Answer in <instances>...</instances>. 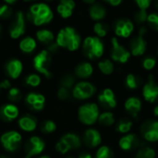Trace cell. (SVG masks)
<instances>
[{
  "label": "cell",
  "instance_id": "e575fe53",
  "mask_svg": "<svg viewBox=\"0 0 158 158\" xmlns=\"http://www.w3.org/2000/svg\"><path fill=\"white\" fill-rule=\"evenodd\" d=\"M94 158H114V152L108 145H101L95 151Z\"/></svg>",
  "mask_w": 158,
  "mask_h": 158
},
{
  "label": "cell",
  "instance_id": "f1b7e54d",
  "mask_svg": "<svg viewBox=\"0 0 158 158\" xmlns=\"http://www.w3.org/2000/svg\"><path fill=\"white\" fill-rule=\"evenodd\" d=\"M97 69L104 76H111L115 72L116 65L110 58H103L97 62Z\"/></svg>",
  "mask_w": 158,
  "mask_h": 158
},
{
  "label": "cell",
  "instance_id": "836d02e7",
  "mask_svg": "<svg viewBox=\"0 0 158 158\" xmlns=\"http://www.w3.org/2000/svg\"><path fill=\"white\" fill-rule=\"evenodd\" d=\"M36 37H37V39H38L39 42H41L43 44H45L47 45L51 44L55 41V35H54V33L51 31L46 30V29H42V30L37 31Z\"/></svg>",
  "mask_w": 158,
  "mask_h": 158
},
{
  "label": "cell",
  "instance_id": "2e32d148",
  "mask_svg": "<svg viewBox=\"0 0 158 158\" xmlns=\"http://www.w3.org/2000/svg\"><path fill=\"white\" fill-rule=\"evenodd\" d=\"M26 29L25 17L22 11H18L16 13L15 19L9 27V35L12 39H18L24 34Z\"/></svg>",
  "mask_w": 158,
  "mask_h": 158
},
{
  "label": "cell",
  "instance_id": "d6986e66",
  "mask_svg": "<svg viewBox=\"0 0 158 158\" xmlns=\"http://www.w3.org/2000/svg\"><path fill=\"white\" fill-rule=\"evenodd\" d=\"M88 14L91 19L95 22L103 21L107 17V8L104 3L94 2L88 6Z\"/></svg>",
  "mask_w": 158,
  "mask_h": 158
},
{
  "label": "cell",
  "instance_id": "bcb514c9",
  "mask_svg": "<svg viewBox=\"0 0 158 158\" xmlns=\"http://www.w3.org/2000/svg\"><path fill=\"white\" fill-rule=\"evenodd\" d=\"M134 3L138 6V9L145 10V11H147L149 9L150 6L152 5V1L151 0H136Z\"/></svg>",
  "mask_w": 158,
  "mask_h": 158
},
{
  "label": "cell",
  "instance_id": "277c9868",
  "mask_svg": "<svg viewBox=\"0 0 158 158\" xmlns=\"http://www.w3.org/2000/svg\"><path fill=\"white\" fill-rule=\"evenodd\" d=\"M100 106L97 103L87 102L78 108V119L85 126H93L97 123L100 115Z\"/></svg>",
  "mask_w": 158,
  "mask_h": 158
},
{
  "label": "cell",
  "instance_id": "f6af8a7d",
  "mask_svg": "<svg viewBox=\"0 0 158 158\" xmlns=\"http://www.w3.org/2000/svg\"><path fill=\"white\" fill-rule=\"evenodd\" d=\"M56 150L59 154H61V155H65V154H67V153H69L70 151L69 147L62 140H59L56 143Z\"/></svg>",
  "mask_w": 158,
  "mask_h": 158
},
{
  "label": "cell",
  "instance_id": "7c38bea8",
  "mask_svg": "<svg viewBox=\"0 0 158 158\" xmlns=\"http://www.w3.org/2000/svg\"><path fill=\"white\" fill-rule=\"evenodd\" d=\"M21 141L22 137L20 133L16 131H6L0 138L1 144L3 145L5 150L8 152H14L18 150L21 144Z\"/></svg>",
  "mask_w": 158,
  "mask_h": 158
},
{
  "label": "cell",
  "instance_id": "4dcf8cb0",
  "mask_svg": "<svg viewBox=\"0 0 158 158\" xmlns=\"http://www.w3.org/2000/svg\"><path fill=\"white\" fill-rule=\"evenodd\" d=\"M93 31H94V33L95 36L103 39L109 33L110 26L105 21L94 22V24L93 25Z\"/></svg>",
  "mask_w": 158,
  "mask_h": 158
},
{
  "label": "cell",
  "instance_id": "681fc988",
  "mask_svg": "<svg viewBox=\"0 0 158 158\" xmlns=\"http://www.w3.org/2000/svg\"><path fill=\"white\" fill-rule=\"evenodd\" d=\"M78 158H94V156L91 153L87 152V151H83L79 155Z\"/></svg>",
  "mask_w": 158,
  "mask_h": 158
},
{
  "label": "cell",
  "instance_id": "5b68a950",
  "mask_svg": "<svg viewBox=\"0 0 158 158\" xmlns=\"http://www.w3.org/2000/svg\"><path fill=\"white\" fill-rule=\"evenodd\" d=\"M147 31L148 28L145 25L140 26L137 35L133 36L131 39L129 44V50L131 52V56L139 57L145 55L148 48V42L145 38Z\"/></svg>",
  "mask_w": 158,
  "mask_h": 158
},
{
  "label": "cell",
  "instance_id": "7dc6e473",
  "mask_svg": "<svg viewBox=\"0 0 158 158\" xmlns=\"http://www.w3.org/2000/svg\"><path fill=\"white\" fill-rule=\"evenodd\" d=\"M104 4L112 7H118L123 4V1L122 0H105Z\"/></svg>",
  "mask_w": 158,
  "mask_h": 158
},
{
  "label": "cell",
  "instance_id": "11a10c76",
  "mask_svg": "<svg viewBox=\"0 0 158 158\" xmlns=\"http://www.w3.org/2000/svg\"><path fill=\"white\" fill-rule=\"evenodd\" d=\"M0 158H9V157H8V156H4V155H3V156H0Z\"/></svg>",
  "mask_w": 158,
  "mask_h": 158
},
{
  "label": "cell",
  "instance_id": "8fae6325",
  "mask_svg": "<svg viewBox=\"0 0 158 158\" xmlns=\"http://www.w3.org/2000/svg\"><path fill=\"white\" fill-rule=\"evenodd\" d=\"M142 96L149 104H155L158 101V83L151 75L142 86Z\"/></svg>",
  "mask_w": 158,
  "mask_h": 158
},
{
  "label": "cell",
  "instance_id": "9a60e30c",
  "mask_svg": "<svg viewBox=\"0 0 158 158\" xmlns=\"http://www.w3.org/2000/svg\"><path fill=\"white\" fill-rule=\"evenodd\" d=\"M119 149L123 152H131L136 151L141 145V139L138 134L131 132L125 135H122L118 142Z\"/></svg>",
  "mask_w": 158,
  "mask_h": 158
},
{
  "label": "cell",
  "instance_id": "ba28073f",
  "mask_svg": "<svg viewBox=\"0 0 158 158\" xmlns=\"http://www.w3.org/2000/svg\"><path fill=\"white\" fill-rule=\"evenodd\" d=\"M135 30V23L132 19L128 18H119L115 20L113 24V31L117 38L128 39Z\"/></svg>",
  "mask_w": 158,
  "mask_h": 158
},
{
  "label": "cell",
  "instance_id": "816d5d0a",
  "mask_svg": "<svg viewBox=\"0 0 158 158\" xmlns=\"http://www.w3.org/2000/svg\"><path fill=\"white\" fill-rule=\"evenodd\" d=\"M5 3L7 4V5H13V4L16 3V1H5Z\"/></svg>",
  "mask_w": 158,
  "mask_h": 158
},
{
  "label": "cell",
  "instance_id": "f546056e",
  "mask_svg": "<svg viewBox=\"0 0 158 158\" xmlns=\"http://www.w3.org/2000/svg\"><path fill=\"white\" fill-rule=\"evenodd\" d=\"M125 87L130 91H135L140 87L141 79L135 73H128L124 80Z\"/></svg>",
  "mask_w": 158,
  "mask_h": 158
},
{
  "label": "cell",
  "instance_id": "ab89813d",
  "mask_svg": "<svg viewBox=\"0 0 158 158\" xmlns=\"http://www.w3.org/2000/svg\"><path fill=\"white\" fill-rule=\"evenodd\" d=\"M56 124L53 120H45L42 123L41 131L45 134H50L56 131Z\"/></svg>",
  "mask_w": 158,
  "mask_h": 158
},
{
  "label": "cell",
  "instance_id": "83f0119b",
  "mask_svg": "<svg viewBox=\"0 0 158 158\" xmlns=\"http://www.w3.org/2000/svg\"><path fill=\"white\" fill-rule=\"evenodd\" d=\"M116 131L121 135H125L131 132V130L133 128V121L131 118L125 117L119 118L116 123Z\"/></svg>",
  "mask_w": 158,
  "mask_h": 158
},
{
  "label": "cell",
  "instance_id": "1f68e13d",
  "mask_svg": "<svg viewBox=\"0 0 158 158\" xmlns=\"http://www.w3.org/2000/svg\"><path fill=\"white\" fill-rule=\"evenodd\" d=\"M156 150L149 146V145H141L134 155L133 158H156Z\"/></svg>",
  "mask_w": 158,
  "mask_h": 158
},
{
  "label": "cell",
  "instance_id": "6da1fadb",
  "mask_svg": "<svg viewBox=\"0 0 158 158\" xmlns=\"http://www.w3.org/2000/svg\"><path fill=\"white\" fill-rule=\"evenodd\" d=\"M56 43L58 47L65 48L71 52L78 50L82 44L81 35L76 29L71 26H66L60 29L56 34Z\"/></svg>",
  "mask_w": 158,
  "mask_h": 158
},
{
  "label": "cell",
  "instance_id": "c3c4849f",
  "mask_svg": "<svg viewBox=\"0 0 158 158\" xmlns=\"http://www.w3.org/2000/svg\"><path fill=\"white\" fill-rule=\"evenodd\" d=\"M0 88L6 90V89H10L11 88V83L8 80H4L0 82Z\"/></svg>",
  "mask_w": 158,
  "mask_h": 158
},
{
  "label": "cell",
  "instance_id": "db71d44e",
  "mask_svg": "<svg viewBox=\"0 0 158 158\" xmlns=\"http://www.w3.org/2000/svg\"><path fill=\"white\" fill-rule=\"evenodd\" d=\"M39 158H50L48 156H41V157Z\"/></svg>",
  "mask_w": 158,
  "mask_h": 158
},
{
  "label": "cell",
  "instance_id": "4316f807",
  "mask_svg": "<svg viewBox=\"0 0 158 158\" xmlns=\"http://www.w3.org/2000/svg\"><path fill=\"white\" fill-rule=\"evenodd\" d=\"M19 127L24 131H33L37 127V119L31 115H25L19 119Z\"/></svg>",
  "mask_w": 158,
  "mask_h": 158
},
{
  "label": "cell",
  "instance_id": "4fadbf2b",
  "mask_svg": "<svg viewBox=\"0 0 158 158\" xmlns=\"http://www.w3.org/2000/svg\"><path fill=\"white\" fill-rule=\"evenodd\" d=\"M82 143L89 149H97L102 145L103 137L101 132L94 128H88L83 131Z\"/></svg>",
  "mask_w": 158,
  "mask_h": 158
},
{
  "label": "cell",
  "instance_id": "52a82bcc",
  "mask_svg": "<svg viewBox=\"0 0 158 158\" xmlns=\"http://www.w3.org/2000/svg\"><path fill=\"white\" fill-rule=\"evenodd\" d=\"M96 86L88 81H81L77 82L71 90L72 96L80 101H85L91 99L96 94Z\"/></svg>",
  "mask_w": 158,
  "mask_h": 158
},
{
  "label": "cell",
  "instance_id": "9f6ffc18",
  "mask_svg": "<svg viewBox=\"0 0 158 158\" xmlns=\"http://www.w3.org/2000/svg\"><path fill=\"white\" fill-rule=\"evenodd\" d=\"M1 31H2V27H1V25H0V35H1Z\"/></svg>",
  "mask_w": 158,
  "mask_h": 158
},
{
  "label": "cell",
  "instance_id": "f907efd6",
  "mask_svg": "<svg viewBox=\"0 0 158 158\" xmlns=\"http://www.w3.org/2000/svg\"><path fill=\"white\" fill-rule=\"evenodd\" d=\"M153 115L156 118H158V105L155 106V107L153 108Z\"/></svg>",
  "mask_w": 158,
  "mask_h": 158
},
{
  "label": "cell",
  "instance_id": "484cf974",
  "mask_svg": "<svg viewBox=\"0 0 158 158\" xmlns=\"http://www.w3.org/2000/svg\"><path fill=\"white\" fill-rule=\"evenodd\" d=\"M97 123L103 128H111L117 123L116 115L112 111H103L99 115Z\"/></svg>",
  "mask_w": 158,
  "mask_h": 158
},
{
  "label": "cell",
  "instance_id": "8992f818",
  "mask_svg": "<svg viewBox=\"0 0 158 158\" xmlns=\"http://www.w3.org/2000/svg\"><path fill=\"white\" fill-rule=\"evenodd\" d=\"M110 59L114 63L124 65L128 63L131 57V52L129 48L124 46L122 44H120L118 38L116 36L111 37L110 39Z\"/></svg>",
  "mask_w": 158,
  "mask_h": 158
},
{
  "label": "cell",
  "instance_id": "8d00e7d4",
  "mask_svg": "<svg viewBox=\"0 0 158 158\" xmlns=\"http://www.w3.org/2000/svg\"><path fill=\"white\" fill-rule=\"evenodd\" d=\"M148 12L145 10H140L138 9L133 16V21L134 23L139 24L140 26H143L145 23H147V18H148Z\"/></svg>",
  "mask_w": 158,
  "mask_h": 158
},
{
  "label": "cell",
  "instance_id": "7bdbcfd3",
  "mask_svg": "<svg viewBox=\"0 0 158 158\" xmlns=\"http://www.w3.org/2000/svg\"><path fill=\"white\" fill-rule=\"evenodd\" d=\"M70 95H71V91L67 88L60 86L59 89L57 90V97L61 101H66V100L69 99Z\"/></svg>",
  "mask_w": 158,
  "mask_h": 158
},
{
  "label": "cell",
  "instance_id": "603a6c76",
  "mask_svg": "<svg viewBox=\"0 0 158 158\" xmlns=\"http://www.w3.org/2000/svg\"><path fill=\"white\" fill-rule=\"evenodd\" d=\"M19 117V108L12 104H6L0 108V118L5 121H12Z\"/></svg>",
  "mask_w": 158,
  "mask_h": 158
},
{
  "label": "cell",
  "instance_id": "cb8c5ba5",
  "mask_svg": "<svg viewBox=\"0 0 158 158\" xmlns=\"http://www.w3.org/2000/svg\"><path fill=\"white\" fill-rule=\"evenodd\" d=\"M22 69H23V65L21 61H19L17 58L10 59L9 61H7L6 65V73L11 79H18L21 74Z\"/></svg>",
  "mask_w": 158,
  "mask_h": 158
},
{
  "label": "cell",
  "instance_id": "e0dca14e",
  "mask_svg": "<svg viewBox=\"0 0 158 158\" xmlns=\"http://www.w3.org/2000/svg\"><path fill=\"white\" fill-rule=\"evenodd\" d=\"M45 148V143L38 136H32L26 144V155L24 158H31L43 153Z\"/></svg>",
  "mask_w": 158,
  "mask_h": 158
},
{
  "label": "cell",
  "instance_id": "ee69618b",
  "mask_svg": "<svg viewBox=\"0 0 158 158\" xmlns=\"http://www.w3.org/2000/svg\"><path fill=\"white\" fill-rule=\"evenodd\" d=\"M12 9L7 4H2L0 5V18L1 19H7L11 16Z\"/></svg>",
  "mask_w": 158,
  "mask_h": 158
},
{
  "label": "cell",
  "instance_id": "ffe728a7",
  "mask_svg": "<svg viewBox=\"0 0 158 158\" xmlns=\"http://www.w3.org/2000/svg\"><path fill=\"white\" fill-rule=\"evenodd\" d=\"M25 102L31 110L41 111L44 107L45 97L44 95L39 93H30L27 94L25 98Z\"/></svg>",
  "mask_w": 158,
  "mask_h": 158
},
{
  "label": "cell",
  "instance_id": "6f0895ef",
  "mask_svg": "<svg viewBox=\"0 0 158 158\" xmlns=\"http://www.w3.org/2000/svg\"><path fill=\"white\" fill-rule=\"evenodd\" d=\"M157 56H158V47H157Z\"/></svg>",
  "mask_w": 158,
  "mask_h": 158
},
{
  "label": "cell",
  "instance_id": "f5cc1de1",
  "mask_svg": "<svg viewBox=\"0 0 158 158\" xmlns=\"http://www.w3.org/2000/svg\"><path fill=\"white\" fill-rule=\"evenodd\" d=\"M155 6H156V8L157 9V11H158V0L157 1H156V3H155Z\"/></svg>",
  "mask_w": 158,
  "mask_h": 158
},
{
  "label": "cell",
  "instance_id": "30bf717a",
  "mask_svg": "<svg viewBox=\"0 0 158 158\" xmlns=\"http://www.w3.org/2000/svg\"><path fill=\"white\" fill-rule=\"evenodd\" d=\"M98 106L103 107L105 111H111L118 106V99L115 92L109 88L106 87L99 92L97 94Z\"/></svg>",
  "mask_w": 158,
  "mask_h": 158
},
{
  "label": "cell",
  "instance_id": "5bb4252c",
  "mask_svg": "<svg viewBox=\"0 0 158 158\" xmlns=\"http://www.w3.org/2000/svg\"><path fill=\"white\" fill-rule=\"evenodd\" d=\"M143 139L149 143H158V120L152 119L145 121L141 127Z\"/></svg>",
  "mask_w": 158,
  "mask_h": 158
},
{
  "label": "cell",
  "instance_id": "d6a6232c",
  "mask_svg": "<svg viewBox=\"0 0 158 158\" xmlns=\"http://www.w3.org/2000/svg\"><path fill=\"white\" fill-rule=\"evenodd\" d=\"M19 49L24 52V53H31L35 50L36 48V41L34 38L31 37V36H27L25 38H23L20 42H19Z\"/></svg>",
  "mask_w": 158,
  "mask_h": 158
},
{
  "label": "cell",
  "instance_id": "3957f363",
  "mask_svg": "<svg viewBox=\"0 0 158 158\" xmlns=\"http://www.w3.org/2000/svg\"><path fill=\"white\" fill-rule=\"evenodd\" d=\"M54 18L51 7L45 3H35L30 6L28 19L36 26L49 23Z\"/></svg>",
  "mask_w": 158,
  "mask_h": 158
},
{
  "label": "cell",
  "instance_id": "7a4b0ae2",
  "mask_svg": "<svg viewBox=\"0 0 158 158\" xmlns=\"http://www.w3.org/2000/svg\"><path fill=\"white\" fill-rule=\"evenodd\" d=\"M81 49L83 55L89 60H98L104 56L106 46L101 38L95 35H89L82 41Z\"/></svg>",
  "mask_w": 158,
  "mask_h": 158
},
{
  "label": "cell",
  "instance_id": "74e56055",
  "mask_svg": "<svg viewBox=\"0 0 158 158\" xmlns=\"http://www.w3.org/2000/svg\"><path fill=\"white\" fill-rule=\"evenodd\" d=\"M75 84H76L75 78L70 74H67V75L63 76L60 81V86L67 88L69 90H72V88L74 87Z\"/></svg>",
  "mask_w": 158,
  "mask_h": 158
},
{
  "label": "cell",
  "instance_id": "9c48e42d",
  "mask_svg": "<svg viewBox=\"0 0 158 158\" xmlns=\"http://www.w3.org/2000/svg\"><path fill=\"white\" fill-rule=\"evenodd\" d=\"M51 63H52L51 54L46 49L41 51L33 58V67H34V69L38 72L44 74L46 78H51L52 77V73L50 71Z\"/></svg>",
  "mask_w": 158,
  "mask_h": 158
},
{
  "label": "cell",
  "instance_id": "d4e9b609",
  "mask_svg": "<svg viewBox=\"0 0 158 158\" xmlns=\"http://www.w3.org/2000/svg\"><path fill=\"white\" fill-rule=\"evenodd\" d=\"M60 140H62L69 147L70 150H78L82 145L81 138L74 132H68L64 134Z\"/></svg>",
  "mask_w": 158,
  "mask_h": 158
},
{
  "label": "cell",
  "instance_id": "ac0fdd59",
  "mask_svg": "<svg viewBox=\"0 0 158 158\" xmlns=\"http://www.w3.org/2000/svg\"><path fill=\"white\" fill-rule=\"evenodd\" d=\"M124 109L131 118H136L143 109V101L138 96L128 97L124 102Z\"/></svg>",
  "mask_w": 158,
  "mask_h": 158
},
{
  "label": "cell",
  "instance_id": "91938a15",
  "mask_svg": "<svg viewBox=\"0 0 158 158\" xmlns=\"http://www.w3.org/2000/svg\"><path fill=\"white\" fill-rule=\"evenodd\" d=\"M0 91H1V88H0Z\"/></svg>",
  "mask_w": 158,
  "mask_h": 158
},
{
  "label": "cell",
  "instance_id": "d590c367",
  "mask_svg": "<svg viewBox=\"0 0 158 158\" xmlns=\"http://www.w3.org/2000/svg\"><path fill=\"white\" fill-rule=\"evenodd\" d=\"M157 65V58L154 56H146L142 60V68L146 71H152Z\"/></svg>",
  "mask_w": 158,
  "mask_h": 158
},
{
  "label": "cell",
  "instance_id": "680465c9",
  "mask_svg": "<svg viewBox=\"0 0 158 158\" xmlns=\"http://www.w3.org/2000/svg\"><path fill=\"white\" fill-rule=\"evenodd\" d=\"M67 158H72V157H67Z\"/></svg>",
  "mask_w": 158,
  "mask_h": 158
},
{
  "label": "cell",
  "instance_id": "b9f144b4",
  "mask_svg": "<svg viewBox=\"0 0 158 158\" xmlns=\"http://www.w3.org/2000/svg\"><path fill=\"white\" fill-rule=\"evenodd\" d=\"M21 98V92L19 88L13 87L8 90V99L12 102H18Z\"/></svg>",
  "mask_w": 158,
  "mask_h": 158
},
{
  "label": "cell",
  "instance_id": "7402d4cb",
  "mask_svg": "<svg viewBox=\"0 0 158 158\" xmlns=\"http://www.w3.org/2000/svg\"><path fill=\"white\" fill-rule=\"evenodd\" d=\"M76 7V3L73 0H61L57 6L56 11L63 19H69L72 16Z\"/></svg>",
  "mask_w": 158,
  "mask_h": 158
},
{
  "label": "cell",
  "instance_id": "f35d334b",
  "mask_svg": "<svg viewBox=\"0 0 158 158\" xmlns=\"http://www.w3.org/2000/svg\"><path fill=\"white\" fill-rule=\"evenodd\" d=\"M147 25L154 31H158V11H153L148 14Z\"/></svg>",
  "mask_w": 158,
  "mask_h": 158
},
{
  "label": "cell",
  "instance_id": "60d3db41",
  "mask_svg": "<svg viewBox=\"0 0 158 158\" xmlns=\"http://www.w3.org/2000/svg\"><path fill=\"white\" fill-rule=\"evenodd\" d=\"M25 83L31 87H37L41 83V78L38 74H31L26 77Z\"/></svg>",
  "mask_w": 158,
  "mask_h": 158
},
{
  "label": "cell",
  "instance_id": "44dd1931",
  "mask_svg": "<svg viewBox=\"0 0 158 158\" xmlns=\"http://www.w3.org/2000/svg\"><path fill=\"white\" fill-rule=\"evenodd\" d=\"M94 72V65L90 61H81L80 62L74 69V74L77 78L86 80L93 76Z\"/></svg>",
  "mask_w": 158,
  "mask_h": 158
}]
</instances>
